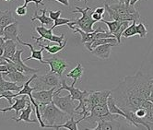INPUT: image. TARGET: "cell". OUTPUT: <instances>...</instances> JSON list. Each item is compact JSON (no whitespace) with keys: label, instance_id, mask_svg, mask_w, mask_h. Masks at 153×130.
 <instances>
[{"label":"cell","instance_id":"6da1fadb","mask_svg":"<svg viewBox=\"0 0 153 130\" xmlns=\"http://www.w3.org/2000/svg\"><path fill=\"white\" fill-rule=\"evenodd\" d=\"M147 74L137 71L133 76H126L112 91L117 105L126 112H135L144 101L149 100L153 84Z\"/></svg>","mask_w":153,"mask_h":130},{"label":"cell","instance_id":"7a4b0ae2","mask_svg":"<svg viewBox=\"0 0 153 130\" xmlns=\"http://www.w3.org/2000/svg\"><path fill=\"white\" fill-rule=\"evenodd\" d=\"M40 111L42 114V121L46 126L59 125L68 120V116L69 115L67 113L60 110L59 108L54 104L53 102L45 106H40Z\"/></svg>","mask_w":153,"mask_h":130},{"label":"cell","instance_id":"3957f363","mask_svg":"<svg viewBox=\"0 0 153 130\" xmlns=\"http://www.w3.org/2000/svg\"><path fill=\"white\" fill-rule=\"evenodd\" d=\"M76 11H73V13H81L82 17L76 20H73L74 25H76V27L79 28L80 30H84L85 32H93L95 30H93L92 26L97 22L92 18L94 10L91 9L90 7H87L86 8L76 7Z\"/></svg>","mask_w":153,"mask_h":130},{"label":"cell","instance_id":"277c9868","mask_svg":"<svg viewBox=\"0 0 153 130\" xmlns=\"http://www.w3.org/2000/svg\"><path fill=\"white\" fill-rule=\"evenodd\" d=\"M61 78L56 73H47L43 76H37L35 79V87L37 90H50L61 84Z\"/></svg>","mask_w":153,"mask_h":130},{"label":"cell","instance_id":"5b68a950","mask_svg":"<svg viewBox=\"0 0 153 130\" xmlns=\"http://www.w3.org/2000/svg\"><path fill=\"white\" fill-rule=\"evenodd\" d=\"M53 102L54 103L60 110L63 112L67 113L70 117L74 116L76 114V106L73 103V101L71 99V94H68L65 96H59V93L53 92Z\"/></svg>","mask_w":153,"mask_h":130},{"label":"cell","instance_id":"8992f818","mask_svg":"<svg viewBox=\"0 0 153 130\" xmlns=\"http://www.w3.org/2000/svg\"><path fill=\"white\" fill-rule=\"evenodd\" d=\"M61 87L58 89V90H56V91H54V92H56V93H60V91H63V90H65V91H69V93L71 94V99H72V101L74 102V101H79V104H81L82 103H83V101H84V99H85V97L89 94V91H81L79 89H76V88H75V86H68V84H67V82H65V79H62V81H61Z\"/></svg>","mask_w":153,"mask_h":130},{"label":"cell","instance_id":"52a82bcc","mask_svg":"<svg viewBox=\"0 0 153 130\" xmlns=\"http://www.w3.org/2000/svg\"><path fill=\"white\" fill-rule=\"evenodd\" d=\"M23 52H24L23 49L17 50L16 53H14V56L10 58V60L13 62L16 69L18 71H20V72L26 74V75L36 74L37 72H39L40 71L39 68H31L28 67L27 65L22 61V59H21V53H22Z\"/></svg>","mask_w":153,"mask_h":130},{"label":"cell","instance_id":"ba28073f","mask_svg":"<svg viewBox=\"0 0 153 130\" xmlns=\"http://www.w3.org/2000/svg\"><path fill=\"white\" fill-rule=\"evenodd\" d=\"M45 61V64H48L50 66V72L57 74L60 78H62L63 72L68 67L67 61L57 56H53V57L47 58Z\"/></svg>","mask_w":153,"mask_h":130},{"label":"cell","instance_id":"9c48e42d","mask_svg":"<svg viewBox=\"0 0 153 130\" xmlns=\"http://www.w3.org/2000/svg\"><path fill=\"white\" fill-rule=\"evenodd\" d=\"M56 91V87L50 90H40L38 91L32 92V96L35 99L39 106H45L53 102V92Z\"/></svg>","mask_w":153,"mask_h":130},{"label":"cell","instance_id":"30bf717a","mask_svg":"<svg viewBox=\"0 0 153 130\" xmlns=\"http://www.w3.org/2000/svg\"><path fill=\"white\" fill-rule=\"evenodd\" d=\"M119 119V118H118ZM118 119L115 120H105V119H99L96 123L97 126L92 128H87L90 130H101V129H108V130H113V129H120L122 128V125L119 123Z\"/></svg>","mask_w":153,"mask_h":130},{"label":"cell","instance_id":"8fae6325","mask_svg":"<svg viewBox=\"0 0 153 130\" xmlns=\"http://www.w3.org/2000/svg\"><path fill=\"white\" fill-rule=\"evenodd\" d=\"M22 97L21 98H17L18 96H16L14 100H15V103L12 104L10 107H7V108H0V112L2 113H6L8 111H11L14 110L16 112V115H19V111H22L24 108H26V105L28 104V98L27 96L28 95H21Z\"/></svg>","mask_w":153,"mask_h":130},{"label":"cell","instance_id":"7c38bea8","mask_svg":"<svg viewBox=\"0 0 153 130\" xmlns=\"http://www.w3.org/2000/svg\"><path fill=\"white\" fill-rule=\"evenodd\" d=\"M19 21L16 20L15 22L9 24L8 26L5 27L4 29V40H14L18 42L19 35Z\"/></svg>","mask_w":153,"mask_h":130},{"label":"cell","instance_id":"4fadbf2b","mask_svg":"<svg viewBox=\"0 0 153 130\" xmlns=\"http://www.w3.org/2000/svg\"><path fill=\"white\" fill-rule=\"evenodd\" d=\"M114 46H115V45H114V43H105V45H99L95 49H93L92 53L101 59H108L111 56L112 48Z\"/></svg>","mask_w":153,"mask_h":130},{"label":"cell","instance_id":"5bb4252c","mask_svg":"<svg viewBox=\"0 0 153 130\" xmlns=\"http://www.w3.org/2000/svg\"><path fill=\"white\" fill-rule=\"evenodd\" d=\"M18 42L20 43V45H25V46H28L30 50V56L27 57L24 59V61H28V60H30V59H35V60H38L40 63L42 64H45V61L42 59V51L45 50V48H42L41 47V49L39 50H34L33 46H32L31 43H28V42H24L20 40V38L19 37L18 39Z\"/></svg>","mask_w":153,"mask_h":130},{"label":"cell","instance_id":"9a60e30c","mask_svg":"<svg viewBox=\"0 0 153 130\" xmlns=\"http://www.w3.org/2000/svg\"><path fill=\"white\" fill-rule=\"evenodd\" d=\"M105 43H114V45H118V42L116 38H100V39H94L91 42H85V47L89 51L92 52L93 49H95L97 46L105 45Z\"/></svg>","mask_w":153,"mask_h":130},{"label":"cell","instance_id":"2e32d148","mask_svg":"<svg viewBox=\"0 0 153 130\" xmlns=\"http://www.w3.org/2000/svg\"><path fill=\"white\" fill-rule=\"evenodd\" d=\"M84 119L81 117L78 120H75L74 116H71L68 120H67L63 124H59V125H53V126H46V128H53V129H60V128H67L69 130H76L78 129V124H79V122L83 121Z\"/></svg>","mask_w":153,"mask_h":130},{"label":"cell","instance_id":"e0dca14e","mask_svg":"<svg viewBox=\"0 0 153 130\" xmlns=\"http://www.w3.org/2000/svg\"><path fill=\"white\" fill-rule=\"evenodd\" d=\"M36 31L39 33L40 37H34L32 36V39L33 40H36L37 43H39L40 41H46V42H50L51 41V38L53 36V30L50 28V29H47L46 27L45 26H40V27H36L35 28Z\"/></svg>","mask_w":153,"mask_h":130},{"label":"cell","instance_id":"ac0fdd59","mask_svg":"<svg viewBox=\"0 0 153 130\" xmlns=\"http://www.w3.org/2000/svg\"><path fill=\"white\" fill-rule=\"evenodd\" d=\"M32 112H34V109L32 108V105L30 103H28L27 107L24 108V109L22 110V112H21V114L19 115V118L12 117V119H13L14 121L18 122V123H19L21 121H24L26 123H35L36 120H31V119L30 118V116Z\"/></svg>","mask_w":153,"mask_h":130},{"label":"cell","instance_id":"d6986e66","mask_svg":"<svg viewBox=\"0 0 153 130\" xmlns=\"http://www.w3.org/2000/svg\"><path fill=\"white\" fill-rule=\"evenodd\" d=\"M14 40H7L5 41V45H4V53L0 58H8L10 59L14 53L17 51V43Z\"/></svg>","mask_w":153,"mask_h":130},{"label":"cell","instance_id":"ffe728a7","mask_svg":"<svg viewBox=\"0 0 153 130\" xmlns=\"http://www.w3.org/2000/svg\"><path fill=\"white\" fill-rule=\"evenodd\" d=\"M0 87H1L4 91H11L14 92H19L23 88V85H18L16 82L5 80L3 79L2 73H0Z\"/></svg>","mask_w":153,"mask_h":130},{"label":"cell","instance_id":"44dd1931","mask_svg":"<svg viewBox=\"0 0 153 130\" xmlns=\"http://www.w3.org/2000/svg\"><path fill=\"white\" fill-rule=\"evenodd\" d=\"M83 73H84V68L82 67V65H81L80 62H78L76 67L75 68H73L69 73L67 74L68 78H70V79H73V82H72L71 86H75L76 85V83L78 82V80H79L82 78Z\"/></svg>","mask_w":153,"mask_h":130},{"label":"cell","instance_id":"7402d4cb","mask_svg":"<svg viewBox=\"0 0 153 130\" xmlns=\"http://www.w3.org/2000/svg\"><path fill=\"white\" fill-rule=\"evenodd\" d=\"M46 12H47V10H46V9H42V15H39V14H38V11H35L33 17H32V18L30 19V20H31V21L39 20L42 26H43V25H46V26H53V22H54V20H53L50 17H47V16H46Z\"/></svg>","mask_w":153,"mask_h":130},{"label":"cell","instance_id":"603a6c76","mask_svg":"<svg viewBox=\"0 0 153 130\" xmlns=\"http://www.w3.org/2000/svg\"><path fill=\"white\" fill-rule=\"evenodd\" d=\"M28 75L20 72V71H14V72H11V73H7L6 76L4 77H7L10 81H13V82H16V83H19V84H22V83H25L26 81L29 80V78L27 77ZM3 77V78H4Z\"/></svg>","mask_w":153,"mask_h":130},{"label":"cell","instance_id":"cb8c5ba5","mask_svg":"<svg viewBox=\"0 0 153 130\" xmlns=\"http://www.w3.org/2000/svg\"><path fill=\"white\" fill-rule=\"evenodd\" d=\"M108 108H109V111H110L111 114H119V115H121L123 117L126 118V113L120 108L116 102H115V99H114V97L111 94L110 96H109V98H108Z\"/></svg>","mask_w":153,"mask_h":130},{"label":"cell","instance_id":"d4e9b609","mask_svg":"<svg viewBox=\"0 0 153 130\" xmlns=\"http://www.w3.org/2000/svg\"><path fill=\"white\" fill-rule=\"evenodd\" d=\"M16 21V19L14 18L12 11L10 9L5 10V11H0V24L4 27L8 26Z\"/></svg>","mask_w":153,"mask_h":130},{"label":"cell","instance_id":"484cf974","mask_svg":"<svg viewBox=\"0 0 153 130\" xmlns=\"http://www.w3.org/2000/svg\"><path fill=\"white\" fill-rule=\"evenodd\" d=\"M67 43H68V41L65 40V42H64V43L62 45H53V46H51V45H42L41 43H38V45H40V47L45 48V50H46L48 53H52V55H56L57 53H59L60 51H62L65 47Z\"/></svg>","mask_w":153,"mask_h":130},{"label":"cell","instance_id":"4316f807","mask_svg":"<svg viewBox=\"0 0 153 130\" xmlns=\"http://www.w3.org/2000/svg\"><path fill=\"white\" fill-rule=\"evenodd\" d=\"M102 22H103L109 29V32L111 34H113L114 36V34L117 32L118 29L120 28V25H121V21L118 20H113V21H107L105 19H102Z\"/></svg>","mask_w":153,"mask_h":130},{"label":"cell","instance_id":"83f0119b","mask_svg":"<svg viewBox=\"0 0 153 130\" xmlns=\"http://www.w3.org/2000/svg\"><path fill=\"white\" fill-rule=\"evenodd\" d=\"M137 21H132V24L129 25L126 30L125 31L123 32V37L125 38H129V37H132V36H135L137 35Z\"/></svg>","mask_w":153,"mask_h":130},{"label":"cell","instance_id":"f1b7e54d","mask_svg":"<svg viewBox=\"0 0 153 130\" xmlns=\"http://www.w3.org/2000/svg\"><path fill=\"white\" fill-rule=\"evenodd\" d=\"M129 26V21H121V25H120V28L118 29L117 32L114 34V37L116 38L118 43H121V38L123 35V32L125 31V30Z\"/></svg>","mask_w":153,"mask_h":130},{"label":"cell","instance_id":"f546056e","mask_svg":"<svg viewBox=\"0 0 153 130\" xmlns=\"http://www.w3.org/2000/svg\"><path fill=\"white\" fill-rule=\"evenodd\" d=\"M137 33L139 35L140 38H146L147 37L148 30H147L146 26L142 22H139L138 24H137Z\"/></svg>","mask_w":153,"mask_h":130},{"label":"cell","instance_id":"4dcf8cb0","mask_svg":"<svg viewBox=\"0 0 153 130\" xmlns=\"http://www.w3.org/2000/svg\"><path fill=\"white\" fill-rule=\"evenodd\" d=\"M71 21H73V20L70 19H61V18H58V19H56V20H54L53 25L51 27V29L53 30L54 28H56V27H58V26L67 25V24H68L69 22H71Z\"/></svg>","mask_w":153,"mask_h":130},{"label":"cell","instance_id":"1f68e13d","mask_svg":"<svg viewBox=\"0 0 153 130\" xmlns=\"http://www.w3.org/2000/svg\"><path fill=\"white\" fill-rule=\"evenodd\" d=\"M134 113L136 114L137 117H138L140 119H144L146 117L147 114H148V110L145 109V108H143V107H139L138 109H137Z\"/></svg>","mask_w":153,"mask_h":130},{"label":"cell","instance_id":"d6a6232c","mask_svg":"<svg viewBox=\"0 0 153 130\" xmlns=\"http://www.w3.org/2000/svg\"><path fill=\"white\" fill-rule=\"evenodd\" d=\"M64 38H65V33H64V34H61L60 36L53 35V36H52L50 42H56L58 45H62L63 43H64V42H65Z\"/></svg>","mask_w":153,"mask_h":130},{"label":"cell","instance_id":"836d02e7","mask_svg":"<svg viewBox=\"0 0 153 130\" xmlns=\"http://www.w3.org/2000/svg\"><path fill=\"white\" fill-rule=\"evenodd\" d=\"M27 7L26 5H23V6H19L16 8V14L18 16H25L27 14Z\"/></svg>","mask_w":153,"mask_h":130},{"label":"cell","instance_id":"e575fe53","mask_svg":"<svg viewBox=\"0 0 153 130\" xmlns=\"http://www.w3.org/2000/svg\"><path fill=\"white\" fill-rule=\"evenodd\" d=\"M49 17L53 19V20H56V19L60 18V15L62 14L61 10H57V11H53V10H49Z\"/></svg>","mask_w":153,"mask_h":130},{"label":"cell","instance_id":"d590c367","mask_svg":"<svg viewBox=\"0 0 153 130\" xmlns=\"http://www.w3.org/2000/svg\"><path fill=\"white\" fill-rule=\"evenodd\" d=\"M4 45H5V40L2 36H0V57L4 53Z\"/></svg>","mask_w":153,"mask_h":130},{"label":"cell","instance_id":"8d00e7d4","mask_svg":"<svg viewBox=\"0 0 153 130\" xmlns=\"http://www.w3.org/2000/svg\"><path fill=\"white\" fill-rule=\"evenodd\" d=\"M42 1H43V0H24V5L28 6V5H29V3L33 2V3H35L36 7H38L40 4H42Z\"/></svg>","mask_w":153,"mask_h":130},{"label":"cell","instance_id":"74e56055","mask_svg":"<svg viewBox=\"0 0 153 130\" xmlns=\"http://www.w3.org/2000/svg\"><path fill=\"white\" fill-rule=\"evenodd\" d=\"M92 18L96 21H101L102 19V15H101V14H99V13H97V12L94 11V13L92 14Z\"/></svg>","mask_w":153,"mask_h":130},{"label":"cell","instance_id":"f35d334b","mask_svg":"<svg viewBox=\"0 0 153 130\" xmlns=\"http://www.w3.org/2000/svg\"><path fill=\"white\" fill-rule=\"evenodd\" d=\"M94 11L103 16V14L106 12V8H105V7H97V8L94 10Z\"/></svg>","mask_w":153,"mask_h":130},{"label":"cell","instance_id":"ab89813d","mask_svg":"<svg viewBox=\"0 0 153 130\" xmlns=\"http://www.w3.org/2000/svg\"><path fill=\"white\" fill-rule=\"evenodd\" d=\"M56 1L61 3L62 5H64L65 7H68L69 6V0H56Z\"/></svg>","mask_w":153,"mask_h":130},{"label":"cell","instance_id":"60d3db41","mask_svg":"<svg viewBox=\"0 0 153 130\" xmlns=\"http://www.w3.org/2000/svg\"><path fill=\"white\" fill-rule=\"evenodd\" d=\"M4 29L5 27L0 24V36H4Z\"/></svg>","mask_w":153,"mask_h":130},{"label":"cell","instance_id":"b9f144b4","mask_svg":"<svg viewBox=\"0 0 153 130\" xmlns=\"http://www.w3.org/2000/svg\"><path fill=\"white\" fill-rule=\"evenodd\" d=\"M120 3H125L126 5H130V0H120Z\"/></svg>","mask_w":153,"mask_h":130},{"label":"cell","instance_id":"7bdbcfd3","mask_svg":"<svg viewBox=\"0 0 153 130\" xmlns=\"http://www.w3.org/2000/svg\"><path fill=\"white\" fill-rule=\"evenodd\" d=\"M149 101H151V102L153 103V89H152V91H151V92H150V95H149Z\"/></svg>","mask_w":153,"mask_h":130},{"label":"cell","instance_id":"ee69618b","mask_svg":"<svg viewBox=\"0 0 153 130\" xmlns=\"http://www.w3.org/2000/svg\"><path fill=\"white\" fill-rule=\"evenodd\" d=\"M137 1H139V0H130V5L135 6V5H136V3H137Z\"/></svg>","mask_w":153,"mask_h":130},{"label":"cell","instance_id":"f6af8a7d","mask_svg":"<svg viewBox=\"0 0 153 130\" xmlns=\"http://www.w3.org/2000/svg\"><path fill=\"white\" fill-rule=\"evenodd\" d=\"M0 91H4V90H3V89L1 88V87H0Z\"/></svg>","mask_w":153,"mask_h":130},{"label":"cell","instance_id":"bcb514c9","mask_svg":"<svg viewBox=\"0 0 153 130\" xmlns=\"http://www.w3.org/2000/svg\"><path fill=\"white\" fill-rule=\"evenodd\" d=\"M150 83H151V84H153V79H150Z\"/></svg>","mask_w":153,"mask_h":130},{"label":"cell","instance_id":"7dc6e473","mask_svg":"<svg viewBox=\"0 0 153 130\" xmlns=\"http://www.w3.org/2000/svg\"><path fill=\"white\" fill-rule=\"evenodd\" d=\"M4 1H7V2H9V1H12V0H4Z\"/></svg>","mask_w":153,"mask_h":130},{"label":"cell","instance_id":"c3c4849f","mask_svg":"<svg viewBox=\"0 0 153 130\" xmlns=\"http://www.w3.org/2000/svg\"><path fill=\"white\" fill-rule=\"evenodd\" d=\"M84 1H85V4H87V0H84Z\"/></svg>","mask_w":153,"mask_h":130},{"label":"cell","instance_id":"681fc988","mask_svg":"<svg viewBox=\"0 0 153 130\" xmlns=\"http://www.w3.org/2000/svg\"><path fill=\"white\" fill-rule=\"evenodd\" d=\"M2 92H3V91H0V94H1V93H2Z\"/></svg>","mask_w":153,"mask_h":130},{"label":"cell","instance_id":"f907efd6","mask_svg":"<svg viewBox=\"0 0 153 130\" xmlns=\"http://www.w3.org/2000/svg\"><path fill=\"white\" fill-rule=\"evenodd\" d=\"M79 1H81V0H79Z\"/></svg>","mask_w":153,"mask_h":130},{"label":"cell","instance_id":"816d5d0a","mask_svg":"<svg viewBox=\"0 0 153 130\" xmlns=\"http://www.w3.org/2000/svg\"><path fill=\"white\" fill-rule=\"evenodd\" d=\"M118 1H120V0H118Z\"/></svg>","mask_w":153,"mask_h":130}]
</instances>
